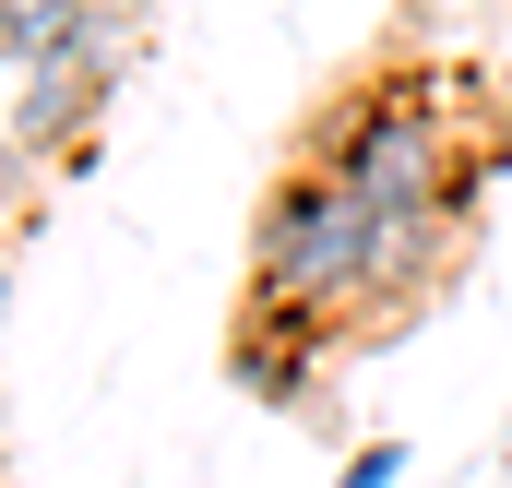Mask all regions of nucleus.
Here are the masks:
<instances>
[{
	"instance_id": "nucleus-1",
	"label": "nucleus",
	"mask_w": 512,
	"mask_h": 488,
	"mask_svg": "<svg viewBox=\"0 0 512 488\" xmlns=\"http://www.w3.org/2000/svg\"><path fill=\"white\" fill-rule=\"evenodd\" d=\"M310 167H334L370 215H477V167H501V155L453 143V120L429 108V84L370 72V84H346L310 120Z\"/></svg>"
},
{
	"instance_id": "nucleus-2",
	"label": "nucleus",
	"mask_w": 512,
	"mask_h": 488,
	"mask_svg": "<svg viewBox=\"0 0 512 488\" xmlns=\"http://www.w3.org/2000/svg\"><path fill=\"white\" fill-rule=\"evenodd\" d=\"M370 239H382V215H370L334 167H286V179L262 191V215H251V298L322 310V322H358Z\"/></svg>"
},
{
	"instance_id": "nucleus-3",
	"label": "nucleus",
	"mask_w": 512,
	"mask_h": 488,
	"mask_svg": "<svg viewBox=\"0 0 512 488\" xmlns=\"http://www.w3.org/2000/svg\"><path fill=\"white\" fill-rule=\"evenodd\" d=\"M108 96H120V60H48V72H12L0 155H48V167H84V131L108 120Z\"/></svg>"
},
{
	"instance_id": "nucleus-4",
	"label": "nucleus",
	"mask_w": 512,
	"mask_h": 488,
	"mask_svg": "<svg viewBox=\"0 0 512 488\" xmlns=\"http://www.w3.org/2000/svg\"><path fill=\"white\" fill-rule=\"evenodd\" d=\"M322 346H334V322H322V310L251 298V310H239V346H227V381H239L251 405H310V381H322Z\"/></svg>"
},
{
	"instance_id": "nucleus-5",
	"label": "nucleus",
	"mask_w": 512,
	"mask_h": 488,
	"mask_svg": "<svg viewBox=\"0 0 512 488\" xmlns=\"http://www.w3.org/2000/svg\"><path fill=\"white\" fill-rule=\"evenodd\" d=\"M453 274H465V215H382V239H370V286H358V322L417 310V298L453 286Z\"/></svg>"
},
{
	"instance_id": "nucleus-6",
	"label": "nucleus",
	"mask_w": 512,
	"mask_h": 488,
	"mask_svg": "<svg viewBox=\"0 0 512 488\" xmlns=\"http://www.w3.org/2000/svg\"><path fill=\"white\" fill-rule=\"evenodd\" d=\"M393 477H405V441H370V453H346L334 488H393Z\"/></svg>"
},
{
	"instance_id": "nucleus-7",
	"label": "nucleus",
	"mask_w": 512,
	"mask_h": 488,
	"mask_svg": "<svg viewBox=\"0 0 512 488\" xmlns=\"http://www.w3.org/2000/svg\"><path fill=\"white\" fill-rule=\"evenodd\" d=\"M0 322H12V239H0Z\"/></svg>"
}]
</instances>
